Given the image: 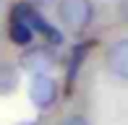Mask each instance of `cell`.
<instances>
[{
	"instance_id": "6",
	"label": "cell",
	"mask_w": 128,
	"mask_h": 125,
	"mask_svg": "<svg viewBox=\"0 0 128 125\" xmlns=\"http://www.w3.org/2000/svg\"><path fill=\"white\" fill-rule=\"evenodd\" d=\"M92 47H94V39H89V42H78L76 47L71 50V60H68V73H66V78H68V86H71V83L76 81V73H78L81 62H84L86 52H89Z\"/></svg>"
},
{
	"instance_id": "4",
	"label": "cell",
	"mask_w": 128,
	"mask_h": 125,
	"mask_svg": "<svg viewBox=\"0 0 128 125\" xmlns=\"http://www.w3.org/2000/svg\"><path fill=\"white\" fill-rule=\"evenodd\" d=\"M8 37H10V42L13 44H18V47H32V42H34V37L37 34L32 31V26L26 24V18L18 13V8L13 5V10H10V24H8Z\"/></svg>"
},
{
	"instance_id": "2",
	"label": "cell",
	"mask_w": 128,
	"mask_h": 125,
	"mask_svg": "<svg viewBox=\"0 0 128 125\" xmlns=\"http://www.w3.org/2000/svg\"><path fill=\"white\" fill-rule=\"evenodd\" d=\"M29 96L37 110H52L58 102V83L47 73H37L32 76V83H29Z\"/></svg>"
},
{
	"instance_id": "10",
	"label": "cell",
	"mask_w": 128,
	"mask_h": 125,
	"mask_svg": "<svg viewBox=\"0 0 128 125\" xmlns=\"http://www.w3.org/2000/svg\"><path fill=\"white\" fill-rule=\"evenodd\" d=\"M24 125H37V123H24Z\"/></svg>"
},
{
	"instance_id": "1",
	"label": "cell",
	"mask_w": 128,
	"mask_h": 125,
	"mask_svg": "<svg viewBox=\"0 0 128 125\" xmlns=\"http://www.w3.org/2000/svg\"><path fill=\"white\" fill-rule=\"evenodd\" d=\"M58 18L68 31H84L94 18V5L92 0H60Z\"/></svg>"
},
{
	"instance_id": "5",
	"label": "cell",
	"mask_w": 128,
	"mask_h": 125,
	"mask_svg": "<svg viewBox=\"0 0 128 125\" xmlns=\"http://www.w3.org/2000/svg\"><path fill=\"white\" fill-rule=\"evenodd\" d=\"M107 70L128 81V39H118L107 50Z\"/></svg>"
},
{
	"instance_id": "7",
	"label": "cell",
	"mask_w": 128,
	"mask_h": 125,
	"mask_svg": "<svg viewBox=\"0 0 128 125\" xmlns=\"http://www.w3.org/2000/svg\"><path fill=\"white\" fill-rule=\"evenodd\" d=\"M18 83V70L8 62H0V94H10Z\"/></svg>"
},
{
	"instance_id": "8",
	"label": "cell",
	"mask_w": 128,
	"mask_h": 125,
	"mask_svg": "<svg viewBox=\"0 0 128 125\" xmlns=\"http://www.w3.org/2000/svg\"><path fill=\"white\" fill-rule=\"evenodd\" d=\"M60 125H89V120L84 115H68V117H63Z\"/></svg>"
},
{
	"instance_id": "9",
	"label": "cell",
	"mask_w": 128,
	"mask_h": 125,
	"mask_svg": "<svg viewBox=\"0 0 128 125\" xmlns=\"http://www.w3.org/2000/svg\"><path fill=\"white\" fill-rule=\"evenodd\" d=\"M32 3H37V5H47V3H52V0H32Z\"/></svg>"
},
{
	"instance_id": "3",
	"label": "cell",
	"mask_w": 128,
	"mask_h": 125,
	"mask_svg": "<svg viewBox=\"0 0 128 125\" xmlns=\"http://www.w3.org/2000/svg\"><path fill=\"white\" fill-rule=\"evenodd\" d=\"M55 50L47 47V44H32V47L24 50V55H21V68L24 70H32L34 76L37 73H47L52 65H55Z\"/></svg>"
}]
</instances>
